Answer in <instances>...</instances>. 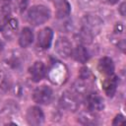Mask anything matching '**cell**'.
<instances>
[{"instance_id": "cell-1", "label": "cell", "mask_w": 126, "mask_h": 126, "mask_svg": "<svg viewBox=\"0 0 126 126\" xmlns=\"http://www.w3.org/2000/svg\"><path fill=\"white\" fill-rule=\"evenodd\" d=\"M100 27V21L97 17L93 15H87L85 16L83 20V27L81 32H79L80 40L83 42H91L94 35H95Z\"/></svg>"}, {"instance_id": "cell-2", "label": "cell", "mask_w": 126, "mask_h": 126, "mask_svg": "<svg viewBox=\"0 0 126 126\" xmlns=\"http://www.w3.org/2000/svg\"><path fill=\"white\" fill-rule=\"evenodd\" d=\"M50 18V11L43 5H34L29 9L26 19L32 26H40L48 21Z\"/></svg>"}, {"instance_id": "cell-3", "label": "cell", "mask_w": 126, "mask_h": 126, "mask_svg": "<svg viewBox=\"0 0 126 126\" xmlns=\"http://www.w3.org/2000/svg\"><path fill=\"white\" fill-rule=\"evenodd\" d=\"M68 76L67 68L65 65L61 64L60 62H56L52 65V67L48 71V78L49 80L56 85H61L63 84Z\"/></svg>"}, {"instance_id": "cell-4", "label": "cell", "mask_w": 126, "mask_h": 126, "mask_svg": "<svg viewBox=\"0 0 126 126\" xmlns=\"http://www.w3.org/2000/svg\"><path fill=\"white\" fill-rule=\"evenodd\" d=\"M53 97L52 90L47 86L37 87L32 93V99L38 104H48Z\"/></svg>"}, {"instance_id": "cell-5", "label": "cell", "mask_w": 126, "mask_h": 126, "mask_svg": "<svg viewBox=\"0 0 126 126\" xmlns=\"http://www.w3.org/2000/svg\"><path fill=\"white\" fill-rule=\"evenodd\" d=\"M60 105L68 111H76L79 107L78 96L73 93H63L60 97Z\"/></svg>"}, {"instance_id": "cell-6", "label": "cell", "mask_w": 126, "mask_h": 126, "mask_svg": "<svg viewBox=\"0 0 126 126\" xmlns=\"http://www.w3.org/2000/svg\"><path fill=\"white\" fill-rule=\"evenodd\" d=\"M26 119L30 125H40L44 122V114L41 108H39L38 106H32L27 111Z\"/></svg>"}, {"instance_id": "cell-7", "label": "cell", "mask_w": 126, "mask_h": 126, "mask_svg": "<svg viewBox=\"0 0 126 126\" xmlns=\"http://www.w3.org/2000/svg\"><path fill=\"white\" fill-rule=\"evenodd\" d=\"M72 49H73L72 43L67 37L65 36L58 37V39L55 42V51L59 56L63 58L69 57L72 53Z\"/></svg>"}, {"instance_id": "cell-8", "label": "cell", "mask_w": 126, "mask_h": 126, "mask_svg": "<svg viewBox=\"0 0 126 126\" xmlns=\"http://www.w3.org/2000/svg\"><path fill=\"white\" fill-rule=\"evenodd\" d=\"M86 105L89 110L99 111L104 107V101L98 94L89 93L86 95Z\"/></svg>"}, {"instance_id": "cell-9", "label": "cell", "mask_w": 126, "mask_h": 126, "mask_svg": "<svg viewBox=\"0 0 126 126\" xmlns=\"http://www.w3.org/2000/svg\"><path fill=\"white\" fill-rule=\"evenodd\" d=\"M53 38V32L50 28H44L42 29L37 35V46L42 49H48L51 45Z\"/></svg>"}, {"instance_id": "cell-10", "label": "cell", "mask_w": 126, "mask_h": 126, "mask_svg": "<svg viewBox=\"0 0 126 126\" xmlns=\"http://www.w3.org/2000/svg\"><path fill=\"white\" fill-rule=\"evenodd\" d=\"M29 73H30V76H31V79L33 81V82H39L40 80L43 79V77L45 76V66L44 64L41 62V61H36L34 62L31 67H30V70H29Z\"/></svg>"}, {"instance_id": "cell-11", "label": "cell", "mask_w": 126, "mask_h": 126, "mask_svg": "<svg viewBox=\"0 0 126 126\" xmlns=\"http://www.w3.org/2000/svg\"><path fill=\"white\" fill-rule=\"evenodd\" d=\"M53 4L56 10V16L58 19L67 18L71 12V6L68 0H53Z\"/></svg>"}, {"instance_id": "cell-12", "label": "cell", "mask_w": 126, "mask_h": 126, "mask_svg": "<svg viewBox=\"0 0 126 126\" xmlns=\"http://www.w3.org/2000/svg\"><path fill=\"white\" fill-rule=\"evenodd\" d=\"M78 121L84 125H96L99 123V118L94 113V111L88 109V110L80 113V115L78 117Z\"/></svg>"}, {"instance_id": "cell-13", "label": "cell", "mask_w": 126, "mask_h": 126, "mask_svg": "<svg viewBox=\"0 0 126 126\" xmlns=\"http://www.w3.org/2000/svg\"><path fill=\"white\" fill-rule=\"evenodd\" d=\"M98 71L105 75V76H110L113 74L114 72V64L111 58L109 57H102L99 59L98 61V65H97Z\"/></svg>"}, {"instance_id": "cell-14", "label": "cell", "mask_w": 126, "mask_h": 126, "mask_svg": "<svg viewBox=\"0 0 126 126\" xmlns=\"http://www.w3.org/2000/svg\"><path fill=\"white\" fill-rule=\"evenodd\" d=\"M72 90H73V94H76L77 96L87 95L90 93L89 81L80 78V80H78L77 82H75V84L73 85Z\"/></svg>"}, {"instance_id": "cell-15", "label": "cell", "mask_w": 126, "mask_h": 126, "mask_svg": "<svg viewBox=\"0 0 126 126\" xmlns=\"http://www.w3.org/2000/svg\"><path fill=\"white\" fill-rule=\"evenodd\" d=\"M117 85H118V79L115 76H108V78L103 82L102 87L104 90V93L107 96H113L116 89H117Z\"/></svg>"}, {"instance_id": "cell-16", "label": "cell", "mask_w": 126, "mask_h": 126, "mask_svg": "<svg viewBox=\"0 0 126 126\" xmlns=\"http://www.w3.org/2000/svg\"><path fill=\"white\" fill-rule=\"evenodd\" d=\"M71 55L73 56V58L76 61H78L80 63H86L90 58V55H89L87 48L83 45H78L74 49H72Z\"/></svg>"}, {"instance_id": "cell-17", "label": "cell", "mask_w": 126, "mask_h": 126, "mask_svg": "<svg viewBox=\"0 0 126 126\" xmlns=\"http://www.w3.org/2000/svg\"><path fill=\"white\" fill-rule=\"evenodd\" d=\"M33 41L32 31L29 28H24L19 35V44L22 47H28Z\"/></svg>"}, {"instance_id": "cell-18", "label": "cell", "mask_w": 126, "mask_h": 126, "mask_svg": "<svg viewBox=\"0 0 126 126\" xmlns=\"http://www.w3.org/2000/svg\"><path fill=\"white\" fill-rule=\"evenodd\" d=\"M17 30H18V22L15 19H10L6 23V25L4 26V28L2 29L4 36L6 38H8V39L14 37V35L16 34Z\"/></svg>"}, {"instance_id": "cell-19", "label": "cell", "mask_w": 126, "mask_h": 126, "mask_svg": "<svg viewBox=\"0 0 126 126\" xmlns=\"http://www.w3.org/2000/svg\"><path fill=\"white\" fill-rule=\"evenodd\" d=\"M10 14H11V9L8 5H2L0 7V31H2L6 23L9 21Z\"/></svg>"}, {"instance_id": "cell-20", "label": "cell", "mask_w": 126, "mask_h": 126, "mask_svg": "<svg viewBox=\"0 0 126 126\" xmlns=\"http://www.w3.org/2000/svg\"><path fill=\"white\" fill-rule=\"evenodd\" d=\"M10 88H11V81L9 76L4 71H0V92L5 93Z\"/></svg>"}, {"instance_id": "cell-21", "label": "cell", "mask_w": 126, "mask_h": 126, "mask_svg": "<svg viewBox=\"0 0 126 126\" xmlns=\"http://www.w3.org/2000/svg\"><path fill=\"white\" fill-rule=\"evenodd\" d=\"M7 65H9L13 69L20 68V66L22 65V58H21V56L18 53H16V52L12 53L11 56L7 59Z\"/></svg>"}, {"instance_id": "cell-22", "label": "cell", "mask_w": 126, "mask_h": 126, "mask_svg": "<svg viewBox=\"0 0 126 126\" xmlns=\"http://www.w3.org/2000/svg\"><path fill=\"white\" fill-rule=\"evenodd\" d=\"M14 2V7L17 10V12L22 13L26 10L29 4V0H13Z\"/></svg>"}, {"instance_id": "cell-23", "label": "cell", "mask_w": 126, "mask_h": 126, "mask_svg": "<svg viewBox=\"0 0 126 126\" xmlns=\"http://www.w3.org/2000/svg\"><path fill=\"white\" fill-rule=\"evenodd\" d=\"M125 122V118L122 114H118L116 115V117L114 118L113 122H112V125H121V124H124Z\"/></svg>"}, {"instance_id": "cell-24", "label": "cell", "mask_w": 126, "mask_h": 126, "mask_svg": "<svg viewBox=\"0 0 126 126\" xmlns=\"http://www.w3.org/2000/svg\"><path fill=\"white\" fill-rule=\"evenodd\" d=\"M119 12H120V14L124 17L125 16V2H123L121 5H120V7H119Z\"/></svg>"}, {"instance_id": "cell-25", "label": "cell", "mask_w": 126, "mask_h": 126, "mask_svg": "<svg viewBox=\"0 0 126 126\" xmlns=\"http://www.w3.org/2000/svg\"><path fill=\"white\" fill-rule=\"evenodd\" d=\"M118 1H119V0H108V3L111 4V5H114V4L118 3Z\"/></svg>"}, {"instance_id": "cell-26", "label": "cell", "mask_w": 126, "mask_h": 126, "mask_svg": "<svg viewBox=\"0 0 126 126\" xmlns=\"http://www.w3.org/2000/svg\"><path fill=\"white\" fill-rule=\"evenodd\" d=\"M3 48H4V43H3V41L0 39V52L3 50Z\"/></svg>"}]
</instances>
